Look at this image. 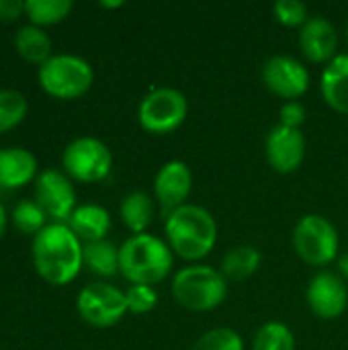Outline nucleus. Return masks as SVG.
Here are the masks:
<instances>
[{
  "label": "nucleus",
  "instance_id": "obj_1",
  "mask_svg": "<svg viewBox=\"0 0 348 350\" xmlns=\"http://www.w3.org/2000/svg\"><path fill=\"white\" fill-rule=\"evenodd\" d=\"M82 246L68 224H47L33 236V265L47 283L68 285L84 267Z\"/></svg>",
  "mask_w": 348,
  "mask_h": 350
},
{
  "label": "nucleus",
  "instance_id": "obj_2",
  "mask_svg": "<svg viewBox=\"0 0 348 350\" xmlns=\"http://www.w3.org/2000/svg\"><path fill=\"white\" fill-rule=\"evenodd\" d=\"M166 242L185 260L205 258L217 242V224L209 209L185 203L164 217Z\"/></svg>",
  "mask_w": 348,
  "mask_h": 350
},
{
  "label": "nucleus",
  "instance_id": "obj_3",
  "mask_svg": "<svg viewBox=\"0 0 348 350\" xmlns=\"http://www.w3.org/2000/svg\"><path fill=\"white\" fill-rule=\"evenodd\" d=\"M174 252L154 234H131L119 246V273L131 285H158L172 271Z\"/></svg>",
  "mask_w": 348,
  "mask_h": 350
},
{
  "label": "nucleus",
  "instance_id": "obj_4",
  "mask_svg": "<svg viewBox=\"0 0 348 350\" xmlns=\"http://www.w3.org/2000/svg\"><path fill=\"white\" fill-rule=\"evenodd\" d=\"M172 295L189 312H209L228 295V279L207 265H189L172 279Z\"/></svg>",
  "mask_w": 348,
  "mask_h": 350
},
{
  "label": "nucleus",
  "instance_id": "obj_5",
  "mask_svg": "<svg viewBox=\"0 0 348 350\" xmlns=\"http://www.w3.org/2000/svg\"><path fill=\"white\" fill-rule=\"evenodd\" d=\"M37 78L47 94L57 98H76L92 86L94 70L76 53H53L39 66Z\"/></svg>",
  "mask_w": 348,
  "mask_h": 350
},
{
  "label": "nucleus",
  "instance_id": "obj_6",
  "mask_svg": "<svg viewBox=\"0 0 348 350\" xmlns=\"http://www.w3.org/2000/svg\"><path fill=\"white\" fill-rule=\"evenodd\" d=\"M189 113L187 96L172 86H158L152 88L137 107V121L139 125L154 135L172 133L178 129Z\"/></svg>",
  "mask_w": 348,
  "mask_h": 350
},
{
  "label": "nucleus",
  "instance_id": "obj_7",
  "mask_svg": "<svg viewBox=\"0 0 348 350\" xmlns=\"http://www.w3.org/2000/svg\"><path fill=\"white\" fill-rule=\"evenodd\" d=\"M338 232L330 219L318 213L304 215L293 228V248L312 267H326L338 258Z\"/></svg>",
  "mask_w": 348,
  "mask_h": 350
},
{
  "label": "nucleus",
  "instance_id": "obj_8",
  "mask_svg": "<svg viewBox=\"0 0 348 350\" xmlns=\"http://www.w3.org/2000/svg\"><path fill=\"white\" fill-rule=\"evenodd\" d=\"M62 164L68 176L80 183H98L109 176L113 168V154L98 137L80 135L64 148Z\"/></svg>",
  "mask_w": 348,
  "mask_h": 350
},
{
  "label": "nucleus",
  "instance_id": "obj_9",
  "mask_svg": "<svg viewBox=\"0 0 348 350\" xmlns=\"http://www.w3.org/2000/svg\"><path fill=\"white\" fill-rule=\"evenodd\" d=\"M76 310L82 316V320L90 326H115L127 314L125 291L105 281H92L78 293Z\"/></svg>",
  "mask_w": 348,
  "mask_h": 350
},
{
  "label": "nucleus",
  "instance_id": "obj_10",
  "mask_svg": "<svg viewBox=\"0 0 348 350\" xmlns=\"http://www.w3.org/2000/svg\"><path fill=\"white\" fill-rule=\"evenodd\" d=\"M35 203L45 211V215H49L57 224L68 221L74 209L78 207L76 191L70 176L55 168L39 172L35 178Z\"/></svg>",
  "mask_w": 348,
  "mask_h": 350
},
{
  "label": "nucleus",
  "instance_id": "obj_11",
  "mask_svg": "<svg viewBox=\"0 0 348 350\" xmlns=\"http://www.w3.org/2000/svg\"><path fill=\"white\" fill-rule=\"evenodd\" d=\"M263 82L265 86L285 98V100H297L302 94L308 92L312 76L310 70L291 55H273L263 64Z\"/></svg>",
  "mask_w": 348,
  "mask_h": 350
},
{
  "label": "nucleus",
  "instance_id": "obj_12",
  "mask_svg": "<svg viewBox=\"0 0 348 350\" xmlns=\"http://www.w3.org/2000/svg\"><path fill=\"white\" fill-rule=\"evenodd\" d=\"M306 299L310 310L322 318V320H334L345 314L348 306L347 281L330 271H322L316 277H312Z\"/></svg>",
  "mask_w": 348,
  "mask_h": 350
},
{
  "label": "nucleus",
  "instance_id": "obj_13",
  "mask_svg": "<svg viewBox=\"0 0 348 350\" xmlns=\"http://www.w3.org/2000/svg\"><path fill=\"white\" fill-rule=\"evenodd\" d=\"M265 156L273 170L289 174L297 170L306 158V137L302 129H291L277 123L265 139Z\"/></svg>",
  "mask_w": 348,
  "mask_h": 350
},
{
  "label": "nucleus",
  "instance_id": "obj_14",
  "mask_svg": "<svg viewBox=\"0 0 348 350\" xmlns=\"http://www.w3.org/2000/svg\"><path fill=\"white\" fill-rule=\"evenodd\" d=\"M193 189V172L183 160H168L154 178V197L164 217L183 207Z\"/></svg>",
  "mask_w": 348,
  "mask_h": 350
},
{
  "label": "nucleus",
  "instance_id": "obj_15",
  "mask_svg": "<svg viewBox=\"0 0 348 350\" xmlns=\"http://www.w3.org/2000/svg\"><path fill=\"white\" fill-rule=\"evenodd\" d=\"M299 47L310 62L328 64L338 55V33L326 16L314 14L299 29Z\"/></svg>",
  "mask_w": 348,
  "mask_h": 350
},
{
  "label": "nucleus",
  "instance_id": "obj_16",
  "mask_svg": "<svg viewBox=\"0 0 348 350\" xmlns=\"http://www.w3.org/2000/svg\"><path fill=\"white\" fill-rule=\"evenodd\" d=\"M37 178V158L21 146L0 148V187L18 189Z\"/></svg>",
  "mask_w": 348,
  "mask_h": 350
},
{
  "label": "nucleus",
  "instance_id": "obj_17",
  "mask_svg": "<svg viewBox=\"0 0 348 350\" xmlns=\"http://www.w3.org/2000/svg\"><path fill=\"white\" fill-rule=\"evenodd\" d=\"M68 228L84 244L105 240L111 230V215L105 207L96 203H84L74 209V213L68 219Z\"/></svg>",
  "mask_w": 348,
  "mask_h": 350
},
{
  "label": "nucleus",
  "instance_id": "obj_18",
  "mask_svg": "<svg viewBox=\"0 0 348 350\" xmlns=\"http://www.w3.org/2000/svg\"><path fill=\"white\" fill-rule=\"evenodd\" d=\"M320 90L334 111L348 115V53H338L326 64L320 78Z\"/></svg>",
  "mask_w": 348,
  "mask_h": 350
},
{
  "label": "nucleus",
  "instance_id": "obj_19",
  "mask_svg": "<svg viewBox=\"0 0 348 350\" xmlns=\"http://www.w3.org/2000/svg\"><path fill=\"white\" fill-rule=\"evenodd\" d=\"M14 47H16V51H18V55L23 59H27L31 64H39V66L47 57L53 55L51 53V39H49V35L41 27H37L33 23L23 25V27L16 29V33H14Z\"/></svg>",
  "mask_w": 348,
  "mask_h": 350
},
{
  "label": "nucleus",
  "instance_id": "obj_20",
  "mask_svg": "<svg viewBox=\"0 0 348 350\" xmlns=\"http://www.w3.org/2000/svg\"><path fill=\"white\" fill-rule=\"evenodd\" d=\"M260 262H263L260 250L256 246L242 244V246H236L230 252H226L219 273L228 281H246L258 271Z\"/></svg>",
  "mask_w": 348,
  "mask_h": 350
},
{
  "label": "nucleus",
  "instance_id": "obj_21",
  "mask_svg": "<svg viewBox=\"0 0 348 350\" xmlns=\"http://www.w3.org/2000/svg\"><path fill=\"white\" fill-rule=\"evenodd\" d=\"M119 213L121 221L131 230V234H146L148 226L152 224L154 201L146 191H131L123 197Z\"/></svg>",
  "mask_w": 348,
  "mask_h": 350
},
{
  "label": "nucleus",
  "instance_id": "obj_22",
  "mask_svg": "<svg viewBox=\"0 0 348 350\" xmlns=\"http://www.w3.org/2000/svg\"><path fill=\"white\" fill-rule=\"evenodd\" d=\"M84 267L98 277H113L119 273V248L111 240L86 242L82 246Z\"/></svg>",
  "mask_w": 348,
  "mask_h": 350
},
{
  "label": "nucleus",
  "instance_id": "obj_23",
  "mask_svg": "<svg viewBox=\"0 0 348 350\" xmlns=\"http://www.w3.org/2000/svg\"><path fill=\"white\" fill-rule=\"evenodd\" d=\"M74 8L72 0H25V12L37 27L64 21Z\"/></svg>",
  "mask_w": 348,
  "mask_h": 350
},
{
  "label": "nucleus",
  "instance_id": "obj_24",
  "mask_svg": "<svg viewBox=\"0 0 348 350\" xmlns=\"http://www.w3.org/2000/svg\"><path fill=\"white\" fill-rule=\"evenodd\" d=\"M252 350H295V336L287 324L267 322L256 330Z\"/></svg>",
  "mask_w": 348,
  "mask_h": 350
},
{
  "label": "nucleus",
  "instance_id": "obj_25",
  "mask_svg": "<svg viewBox=\"0 0 348 350\" xmlns=\"http://www.w3.org/2000/svg\"><path fill=\"white\" fill-rule=\"evenodd\" d=\"M29 111L27 96L14 88H0V133L18 125Z\"/></svg>",
  "mask_w": 348,
  "mask_h": 350
},
{
  "label": "nucleus",
  "instance_id": "obj_26",
  "mask_svg": "<svg viewBox=\"0 0 348 350\" xmlns=\"http://www.w3.org/2000/svg\"><path fill=\"white\" fill-rule=\"evenodd\" d=\"M12 224L16 230H21L23 234H37L39 230H43L45 224V211L35 203V199H23L14 205L12 213Z\"/></svg>",
  "mask_w": 348,
  "mask_h": 350
},
{
  "label": "nucleus",
  "instance_id": "obj_27",
  "mask_svg": "<svg viewBox=\"0 0 348 350\" xmlns=\"http://www.w3.org/2000/svg\"><path fill=\"white\" fill-rule=\"evenodd\" d=\"M193 350H244V342L236 330L222 326L199 336Z\"/></svg>",
  "mask_w": 348,
  "mask_h": 350
},
{
  "label": "nucleus",
  "instance_id": "obj_28",
  "mask_svg": "<svg viewBox=\"0 0 348 350\" xmlns=\"http://www.w3.org/2000/svg\"><path fill=\"white\" fill-rule=\"evenodd\" d=\"M125 301H127V312L142 316L158 306V293L152 285H131L125 291Z\"/></svg>",
  "mask_w": 348,
  "mask_h": 350
},
{
  "label": "nucleus",
  "instance_id": "obj_29",
  "mask_svg": "<svg viewBox=\"0 0 348 350\" xmlns=\"http://www.w3.org/2000/svg\"><path fill=\"white\" fill-rule=\"evenodd\" d=\"M275 18L285 27H304L308 16V6L302 0H277L273 4Z\"/></svg>",
  "mask_w": 348,
  "mask_h": 350
},
{
  "label": "nucleus",
  "instance_id": "obj_30",
  "mask_svg": "<svg viewBox=\"0 0 348 350\" xmlns=\"http://www.w3.org/2000/svg\"><path fill=\"white\" fill-rule=\"evenodd\" d=\"M306 107L299 100H285L279 111V123L291 129H299L306 121Z\"/></svg>",
  "mask_w": 348,
  "mask_h": 350
},
{
  "label": "nucleus",
  "instance_id": "obj_31",
  "mask_svg": "<svg viewBox=\"0 0 348 350\" xmlns=\"http://www.w3.org/2000/svg\"><path fill=\"white\" fill-rule=\"evenodd\" d=\"M25 12V0H0V21H14Z\"/></svg>",
  "mask_w": 348,
  "mask_h": 350
},
{
  "label": "nucleus",
  "instance_id": "obj_32",
  "mask_svg": "<svg viewBox=\"0 0 348 350\" xmlns=\"http://www.w3.org/2000/svg\"><path fill=\"white\" fill-rule=\"evenodd\" d=\"M338 271H340V277L348 281V252L338 256Z\"/></svg>",
  "mask_w": 348,
  "mask_h": 350
},
{
  "label": "nucleus",
  "instance_id": "obj_33",
  "mask_svg": "<svg viewBox=\"0 0 348 350\" xmlns=\"http://www.w3.org/2000/svg\"><path fill=\"white\" fill-rule=\"evenodd\" d=\"M6 224H8V213H6L4 205L0 203V238H2V234L6 230Z\"/></svg>",
  "mask_w": 348,
  "mask_h": 350
},
{
  "label": "nucleus",
  "instance_id": "obj_34",
  "mask_svg": "<svg viewBox=\"0 0 348 350\" xmlns=\"http://www.w3.org/2000/svg\"><path fill=\"white\" fill-rule=\"evenodd\" d=\"M101 6H105V8H117V6H123V2H121V0H113V2L103 0V2H101Z\"/></svg>",
  "mask_w": 348,
  "mask_h": 350
},
{
  "label": "nucleus",
  "instance_id": "obj_35",
  "mask_svg": "<svg viewBox=\"0 0 348 350\" xmlns=\"http://www.w3.org/2000/svg\"><path fill=\"white\" fill-rule=\"evenodd\" d=\"M347 41H348V21H347Z\"/></svg>",
  "mask_w": 348,
  "mask_h": 350
}]
</instances>
